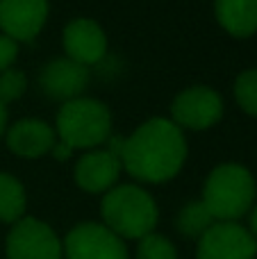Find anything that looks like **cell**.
<instances>
[{
    "label": "cell",
    "instance_id": "6da1fadb",
    "mask_svg": "<svg viewBox=\"0 0 257 259\" xmlns=\"http://www.w3.org/2000/svg\"><path fill=\"white\" fill-rule=\"evenodd\" d=\"M187 159L182 130L166 118H150L125 139L121 166L141 182H166L180 173Z\"/></svg>",
    "mask_w": 257,
    "mask_h": 259
},
{
    "label": "cell",
    "instance_id": "7a4b0ae2",
    "mask_svg": "<svg viewBox=\"0 0 257 259\" xmlns=\"http://www.w3.org/2000/svg\"><path fill=\"white\" fill-rule=\"evenodd\" d=\"M255 180L239 164H221L209 173L203 189V205L214 221L235 223L255 200Z\"/></svg>",
    "mask_w": 257,
    "mask_h": 259
},
{
    "label": "cell",
    "instance_id": "3957f363",
    "mask_svg": "<svg viewBox=\"0 0 257 259\" xmlns=\"http://www.w3.org/2000/svg\"><path fill=\"white\" fill-rule=\"evenodd\" d=\"M103 219L116 237L144 239L157 225V207L155 200L139 187L123 184L103 198Z\"/></svg>",
    "mask_w": 257,
    "mask_h": 259
},
{
    "label": "cell",
    "instance_id": "277c9868",
    "mask_svg": "<svg viewBox=\"0 0 257 259\" xmlns=\"http://www.w3.org/2000/svg\"><path fill=\"white\" fill-rule=\"evenodd\" d=\"M59 141L68 148L100 146L112 134V114L107 105L94 98H75L62 105L57 114Z\"/></svg>",
    "mask_w": 257,
    "mask_h": 259
},
{
    "label": "cell",
    "instance_id": "5b68a950",
    "mask_svg": "<svg viewBox=\"0 0 257 259\" xmlns=\"http://www.w3.org/2000/svg\"><path fill=\"white\" fill-rule=\"evenodd\" d=\"M64 250L68 259H127L121 237L98 223H82L73 228L64 241Z\"/></svg>",
    "mask_w": 257,
    "mask_h": 259
},
{
    "label": "cell",
    "instance_id": "8992f818",
    "mask_svg": "<svg viewBox=\"0 0 257 259\" xmlns=\"http://www.w3.org/2000/svg\"><path fill=\"white\" fill-rule=\"evenodd\" d=\"M9 259H59L62 243L57 234L36 219H21L7 237Z\"/></svg>",
    "mask_w": 257,
    "mask_h": 259
},
{
    "label": "cell",
    "instance_id": "52a82bcc",
    "mask_svg": "<svg viewBox=\"0 0 257 259\" xmlns=\"http://www.w3.org/2000/svg\"><path fill=\"white\" fill-rule=\"evenodd\" d=\"M171 114L178 127L207 130L223 116V100L209 87H191L173 100Z\"/></svg>",
    "mask_w": 257,
    "mask_h": 259
},
{
    "label": "cell",
    "instance_id": "ba28073f",
    "mask_svg": "<svg viewBox=\"0 0 257 259\" xmlns=\"http://www.w3.org/2000/svg\"><path fill=\"white\" fill-rule=\"evenodd\" d=\"M255 237L239 223H214L198 243V259H255Z\"/></svg>",
    "mask_w": 257,
    "mask_h": 259
},
{
    "label": "cell",
    "instance_id": "9c48e42d",
    "mask_svg": "<svg viewBox=\"0 0 257 259\" xmlns=\"http://www.w3.org/2000/svg\"><path fill=\"white\" fill-rule=\"evenodd\" d=\"M48 18V0H0V30L18 41H32Z\"/></svg>",
    "mask_w": 257,
    "mask_h": 259
},
{
    "label": "cell",
    "instance_id": "30bf717a",
    "mask_svg": "<svg viewBox=\"0 0 257 259\" xmlns=\"http://www.w3.org/2000/svg\"><path fill=\"white\" fill-rule=\"evenodd\" d=\"M64 50H66L68 59L82 64V66L98 64L107 53V36L96 21L77 18V21L68 23L64 30Z\"/></svg>",
    "mask_w": 257,
    "mask_h": 259
},
{
    "label": "cell",
    "instance_id": "8fae6325",
    "mask_svg": "<svg viewBox=\"0 0 257 259\" xmlns=\"http://www.w3.org/2000/svg\"><path fill=\"white\" fill-rule=\"evenodd\" d=\"M89 84V71L87 66L73 62V59H53L46 64L41 73V87L55 100H75Z\"/></svg>",
    "mask_w": 257,
    "mask_h": 259
},
{
    "label": "cell",
    "instance_id": "7c38bea8",
    "mask_svg": "<svg viewBox=\"0 0 257 259\" xmlns=\"http://www.w3.org/2000/svg\"><path fill=\"white\" fill-rule=\"evenodd\" d=\"M121 159L109 150H94L80 157L75 164V182L89 193H100L112 189L121 173Z\"/></svg>",
    "mask_w": 257,
    "mask_h": 259
},
{
    "label": "cell",
    "instance_id": "4fadbf2b",
    "mask_svg": "<svg viewBox=\"0 0 257 259\" xmlns=\"http://www.w3.org/2000/svg\"><path fill=\"white\" fill-rule=\"evenodd\" d=\"M7 146L16 155L34 159L55 148V130L39 118H23L7 132Z\"/></svg>",
    "mask_w": 257,
    "mask_h": 259
},
{
    "label": "cell",
    "instance_id": "5bb4252c",
    "mask_svg": "<svg viewBox=\"0 0 257 259\" xmlns=\"http://www.w3.org/2000/svg\"><path fill=\"white\" fill-rule=\"evenodd\" d=\"M217 18L232 36H250L257 32V0H217Z\"/></svg>",
    "mask_w": 257,
    "mask_h": 259
},
{
    "label": "cell",
    "instance_id": "9a60e30c",
    "mask_svg": "<svg viewBox=\"0 0 257 259\" xmlns=\"http://www.w3.org/2000/svg\"><path fill=\"white\" fill-rule=\"evenodd\" d=\"M25 211V189L14 175L0 173V221L18 223Z\"/></svg>",
    "mask_w": 257,
    "mask_h": 259
},
{
    "label": "cell",
    "instance_id": "2e32d148",
    "mask_svg": "<svg viewBox=\"0 0 257 259\" xmlns=\"http://www.w3.org/2000/svg\"><path fill=\"white\" fill-rule=\"evenodd\" d=\"M214 225L212 214L207 211V207L200 202H189L185 209L178 214V230L187 237H203L209 228Z\"/></svg>",
    "mask_w": 257,
    "mask_h": 259
},
{
    "label": "cell",
    "instance_id": "e0dca14e",
    "mask_svg": "<svg viewBox=\"0 0 257 259\" xmlns=\"http://www.w3.org/2000/svg\"><path fill=\"white\" fill-rule=\"evenodd\" d=\"M235 98L244 112L257 116V68L244 71L235 82Z\"/></svg>",
    "mask_w": 257,
    "mask_h": 259
},
{
    "label": "cell",
    "instance_id": "ac0fdd59",
    "mask_svg": "<svg viewBox=\"0 0 257 259\" xmlns=\"http://www.w3.org/2000/svg\"><path fill=\"white\" fill-rule=\"evenodd\" d=\"M137 259H178L176 248L168 239L162 234H146L139 241V250H137Z\"/></svg>",
    "mask_w": 257,
    "mask_h": 259
},
{
    "label": "cell",
    "instance_id": "d6986e66",
    "mask_svg": "<svg viewBox=\"0 0 257 259\" xmlns=\"http://www.w3.org/2000/svg\"><path fill=\"white\" fill-rule=\"evenodd\" d=\"M27 89V77L21 71L7 68L5 73H0V103L7 105L9 100H16L25 94Z\"/></svg>",
    "mask_w": 257,
    "mask_h": 259
},
{
    "label": "cell",
    "instance_id": "ffe728a7",
    "mask_svg": "<svg viewBox=\"0 0 257 259\" xmlns=\"http://www.w3.org/2000/svg\"><path fill=\"white\" fill-rule=\"evenodd\" d=\"M18 55V44L14 39H9L7 34H0V73H5L14 64Z\"/></svg>",
    "mask_w": 257,
    "mask_h": 259
},
{
    "label": "cell",
    "instance_id": "44dd1931",
    "mask_svg": "<svg viewBox=\"0 0 257 259\" xmlns=\"http://www.w3.org/2000/svg\"><path fill=\"white\" fill-rule=\"evenodd\" d=\"M53 152H55V157H57V159H68V157H71V152H73V148H68L66 143L57 141V146L53 148Z\"/></svg>",
    "mask_w": 257,
    "mask_h": 259
},
{
    "label": "cell",
    "instance_id": "7402d4cb",
    "mask_svg": "<svg viewBox=\"0 0 257 259\" xmlns=\"http://www.w3.org/2000/svg\"><path fill=\"white\" fill-rule=\"evenodd\" d=\"M5 127H7V107L0 103V137H3Z\"/></svg>",
    "mask_w": 257,
    "mask_h": 259
},
{
    "label": "cell",
    "instance_id": "603a6c76",
    "mask_svg": "<svg viewBox=\"0 0 257 259\" xmlns=\"http://www.w3.org/2000/svg\"><path fill=\"white\" fill-rule=\"evenodd\" d=\"M250 230H253V237H257V207L253 209V214H250Z\"/></svg>",
    "mask_w": 257,
    "mask_h": 259
}]
</instances>
